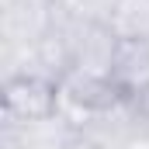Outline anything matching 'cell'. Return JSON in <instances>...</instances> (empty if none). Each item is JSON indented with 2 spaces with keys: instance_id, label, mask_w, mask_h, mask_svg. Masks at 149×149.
Returning <instances> with one entry per match:
<instances>
[{
  "instance_id": "7a4b0ae2",
  "label": "cell",
  "mask_w": 149,
  "mask_h": 149,
  "mask_svg": "<svg viewBox=\"0 0 149 149\" xmlns=\"http://www.w3.org/2000/svg\"><path fill=\"white\" fill-rule=\"evenodd\" d=\"M111 83L128 101H142L149 94V38H118Z\"/></svg>"
},
{
  "instance_id": "3957f363",
  "label": "cell",
  "mask_w": 149,
  "mask_h": 149,
  "mask_svg": "<svg viewBox=\"0 0 149 149\" xmlns=\"http://www.w3.org/2000/svg\"><path fill=\"white\" fill-rule=\"evenodd\" d=\"M56 3L76 21H90V24H108L118 7V0H56Z\"/></svg>"
},
{
  "instance_id": "6da1fadb",
  "label": "cell",
  "mask_w": 149,
  "mask_h": 149,
  "mask_svg": "<svg viewBox=\"0 0 149 149\" xmlns=\"http://www.w3.org/2000/svg\"><path fill=\"white\" fill-rule=\"evenodd\" d=\"M52 111H59L56 83H45L35 76L7 80V87H3V125H24V121L45 118Z\"/></svg>"
}]
</instances>
